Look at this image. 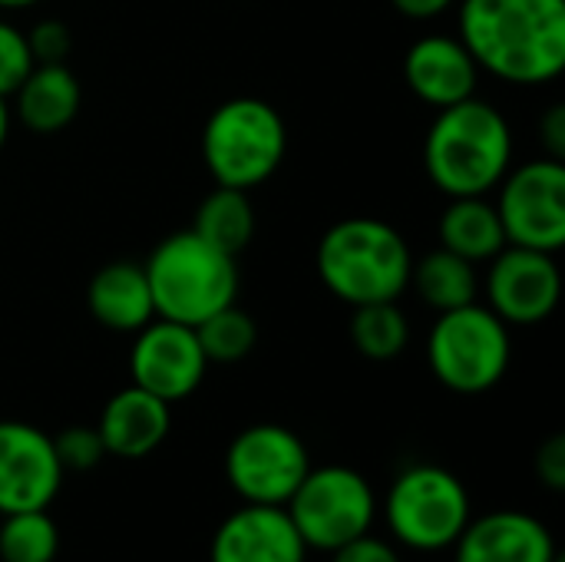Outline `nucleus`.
Listing matches in <instances>:
<instances>
[{
  "instance_id": "f257e3e1",
  "label": "nucleus",
  "mask_w": 565,
  "mask_h": 562,
  "mask_svg": "<svg viewBox=\"0 0 565 562\" xmlns=\"http://www.w3.org/2000/svg\"><path fill=\"white\" fill-rule=\"evenodd\" d=\"M463 46L480 73L543 86L565 70V0H460Z\"/></svg>"
},
{
  "instance_id": "f03ea898",
  "label": "nucleus",
  "mask_w": 565,
  "mask_h": 562,
  "mask_svg": "<svg viewBox=\"0 0 565 562\" xmlns=\"http://www.w3.org/2000/svg\"><path fill=\"white\" fill-rule=\"evenodd\" d=\"M513 166V129L487 99L437 109L424 139L427 179L447 195H490Z\"/></svg>"
},
{
  "instance_id": "7ed1b4c3",
  "label": "nucleus",
  "mask_w": 565,
  "mask_h": 562,
  "mask_svg": "<svg viewBox=\"0 0 565 562\" xmlns=\"http://www.w3.org/2000/svg\"><path fill=\"white\" fill-rule=\"evenodd\" d=\"M315 268L321 285L351 308L371 301H401V295L411 288L414 252L391 222L351 215L321 235Z\"/></svg>"
},
{
  "instance_id": "20e7f679",
  "label": "nucleus",
  "mask_w": 565,
  "mask_h": 562,
  "mask_svg": "<svg viewBox=\"0 0 565 562\" xmlns=\"http://www.w3.org/2000/svg\"><path fill=\"white\" fill-rule=\"evenodd\" d=\"M156 318L195 328L238 298L235 255L209 245L192 229L166 235L142 262Z\"/></svg>"
},
{
  "instance_id": "39448f33",
  "label": "nucleus",
  "mask_w": 565,
  "mask_h": 562,
  "mask_svg": "<svg viewBox=\"0 0 565 562\" xmlns=\"http://www.w3.org/2000/svg\"><path fill=\"white\" fill-rule=\"evenodd\" d=\"M285 152L288 126L268 99L232 96L205 119L202 162L215 185L252 192L281 169Z\"/></svg>"
},
{
  "instance_id": "423d86ee",
  "label": "nucleus",
  "mask_w": 565,
  "mask_h": 562,
  "mask_svg": "<svg viewBox=\"0 0 565 562\" xmlns=\"http://www.w3.org/2000/svg\"><path fill=\"white\" fill-rule=\"evenodd\" d=\"M510 361V325H503L480 301L440 311L427 335V364L434 378L454 394L473 397L493 391L507 378Z\"/></svg>"
},
{
  "instance_id": "0eeeda50",
  "label": "nucleus",
  "mask_w": 565,
  "mask_h": 562,
  "mask_svg": "<svg viewBox=\"0 0 565 562\" xmlns=\"http://www.w3.org/2000/svg\"><path fill=\"white\" fill-rule=\"evenodd\" d=\"M473 517L463 480L437 464H414L391 484L384 520L391 537L414 553L450 550Z\"/></svg>"
},
{
  "instance_id": "6e6552de",
  "label": "nucleus",
  "mask_w": 565,
  "mask_h": 562,
  "mask_svg": "<svg viewBox=\"0 0 565 562\" xmlns=\"http://www.w3.org/2000/svg\"><path fill=\"white\" fill-rule=\"evenodd\" d=\"M285 510L308 550L334 553L338 547L371 533L377 494L354 467L328 464L308 470Z\"/></svg>"
},
{
  "instance_id": "1a4fd4ad",
  "label": "nucleus",
  "mask_w": 565,
  "mask_h": 562,
  "mask_svg": "<svg viewBox=\"0 0 565 562\" xmlns=\"http://www.w3.org/2000/svg\"><path fill=\"white\" fill-rule=\"evenodd\" d=\"M308 470L305 441L281 424H252L225 450V477L242 503L285 507Z\"/></svg>"
},
{
  "instance_id": "9d476101",
  "label": "nucleus",
  "mask_w": 565,
  "mask_h": 562,
  "mask_svg": "<svg viewBox=\"0 0 565 562\" xmlns=\"http://www.w3.org/2000/svg\"><path fill=\"white\" fill-rule=\"evenodd\" d=\"M497 212L507 232V245L563 252L565 245V166L559 159H530L510 166L497 185Z\"/></svg>"
},
{
  "instance_id": "9b49d317",
  "label": "nucleus",
  "mask_w": 565,
  "mask_h": 562,
  "mask_svg": "<svg viewBox=\"0 0 565 562\" xmlns=\"http://www.w3.org/2000/svg\"><path fill=\"white\" fill-rule=\"evenodd\" d=\"M563 298V272L556 255L507 245L487 268V308L510 328H533L553 318Z\"/></svg>"
},
{
  "instance_id": "f8f14e48",
  "label": "nucleus",
  "mask_w": 565,
  "mask_h": 562,
  "mask_svg": "<svg viewBox=\"0 0 565 562\" xmlns=\"http://www.w3.org/2000/svg\"><path fill=\"white\" fill-rule=\"evenodd\" d=\"M209 371V358L195 338V328L152 318L136 331L129 348V378L136 388L156 394L166 404L192 397Z\"/></svg>"
},
{
  "instance_id": "ddd939ff",
  "label": "nucleus",
  "mask_w": 565,
  "mask_h": 562,
  "mask_svg": "<svg viewBox=\"0 0 565 562\" xmlns=\"http://www.w3.org/2000/svg\"><path fill=\"white\" fill-rule=\"evenodd\" d=\"M63 477L46 431L26 421H0V517L46 510L56 500Z\"/></svg>"
},
{
  "instance_id": "4468645a",
  "label": "nucleus",
  "mask_w": 565,
  "mask_h": 562,
  "mask_svg": "<svg viewBox=\"0 0 565 562\" xmlns=\"http://www.w3.org/2000/svg\"><path fill=\"white\" fill-rule=\"evenodd\" d=\"M308 547L285 507L242 503L228 513L209 547V562H305Z\"/></svg>"
},
{
  "instance_id": "2eb2a0df",
  "label": "nucleus",
  "mask_w": 565,
  "mask_h": 562,
  "mask_svg": "<svg viewBox=\"0 0 565 562\" xmlns=\"http://www.w3.org/2000/svg\"><path fill=\"white\" fill-rule=\"evenodd\" d=\"M404 79L420 103H427L434 109H447L454 103L477 96L480 66L460 36L427 33L407 46Z\"/></svg>"
},
{
  "instance_id": "dca6fc26",
  "label": "nucleus",
  "mask_w": 565,
  "mask_h": 562,
  "mask_svg": "<svg viewBox=\"0 0 565 562\" xmlns=\"http://www.w3.org/2000/svg\"><path fill=\"white\" fill-rule=\"evenodd\" d=\"M454 550L457 562H559L556 540L546 523L523 510L470 517Z\"/></svg>"
},
{
  "instance_id": "f3484780",
  "label": "nucleus",
  "mask_w": 565,
  "mask_h": 562,
  "mask_svg": "<svg viewBox=\"0 0 565 562\" xmlns=\"http://www.w3.org/2000/svg\"><path fill=\"white\" fill-rule=\"evenodd\" d=\"M172 404L159 401L156 394L129 384L116 391L103 414H99V437L109 457L119 460H142L152 450H159L172 431Z\"/></svg>"
},
{
  "instance_id": "a211bd4d",
  "label": "nucleus",
  "mask_w": 565,
  "mask_h": 562,
  "mask_svg": "<svg viewBox=\"0 0 565 562\" xmlns=\"http://www.w3.org/2000/svg\"><path fill=\"white\" fill-rule=\"evenodd\" d=\"M86 308L96 325L116 335H136L156 318L146 268L139 262H109L86 285Z\"/></svg>"
},
{
  "instance_id": "6ab92c4d",
  "label": "nucleus",
  "mask_w": 565,
  "mask_h": 562,
  "mask_svg": "<svg viewBox=\"0 0 565 562\" xmlns=\"http://www.w3.org/2000/svg\"><path fill=\"white\" fill-rule=\"evenodd\" d=\"M79 106L83 89L66 63H36L13 93L17 119L36 136L63 132L76 119Z\"/></svg>"
},
{
  "instance_id": "aec40b11",
  "label": "nucleus",
  "mask_w": 565,
  "mask_h": 562,
  "mask_svg": "<svg viewBox=\"0 0 565 562\" xmlns=\"http://www.w3.org/2000/svg\"><path fill=\"white\" fill-rule=\"evenodd\" d=\"M440 248L483 265L507 248V232L497 205L487 195H460L440 215Z\"/></svg>"
},
{
  "instance_id": "412c9836",
  "label": "nucleus",
  "mask_w": 565,
  "mask_h": 562,
  "mask_svg": "<svg viewBox=\"0 0 565 562\" xmlns=\"http://www.w3.org/2000/svg\"><path fill=\"white\" fill-rule=\"evenodd\" d=\"M411 288L420 295V301L427 308H434L440 315V311L473 305L480 295V275H477L473 262H467L447 248H437V252H427L420 262L414 258Z\"/></svg>"
},
{
  "instance_id": "4be33fe9",
  "label": "nucleus",
  "mask_w": 565,
  "mask_h": 562,
  "mask_svg": "<svg viewBox=\"0 0 565 562\" xmlns=\"http://www.w3.org/2000/svg\"><path fill=\"white\" fill-rule=\"evenodd\" d=\"M192 232L199 238H205L209 245L238 258L255 238V205H252L248 192L215 185L199 202V209L192 215Z\"/></svg>"
},
{
  "instance_id": "5701e85b",
  "label": "nucleus",
  "mask_w": 565,
  "mask_h": 562,
  "mask_svg": "<svg viewBox=\"0 0 565 562\" xmlns=\"http://www.w3.org/2000/svg\"><path fill=\"white\" fill-rule=\"evenodd\" d=\"M348 335L354 351L367 361H394L411 344V321L401 301H371L354 308Z\"/></svg>"
},
{
  "instance_id": "b1692460",
  "label": "nucleus",
  "mask_w": 565,
  "mask_h": 562,
  "mask_svg": "<svg viewBox=\"0 0 565 562\" xmlns=\"http://www.w3.org/2000/svg\"><path fill=\"white\" fill-rule=\"evenodd\" d=\"M195 338L209 358V364H238L258 344V325L238 305H225L205 321L195 325Z\"/></svg>"
},
{
  "instance_id": "393cba45",
  "label": "nucleus",
  "mask_w": 565,
  "mask_h": 562,
  "mask_svg": "<svg viewBox=\"0 0 565 562\" xmlns=\"http://www.w3.org/2000/svg\"><path fill=\"white\" fill-rule=\"evenodd\" d=\"M60 530L46 510L7 513L0 523V562H53Z\"/></svg>"
},
{
  "instance_id": "a878e982",
  "label": "nucleus",
  "mask_w": 565,
  "mask_h": 562,
  "mask_svg": "<svg viewBox=\"0 0 565 562\" xmlns=\"http://www.w3.org/2000/svg\"><path fill=\"white\" fill-rule=\"evenodd\" d=\"M53 450H56V460L63 467V474H86V470H96L109 454L103 447V437L96 427H86V424H73V427H63L56 437H53Z\"/></svg>"
},
{
  "instance_id": "bb28decb",
  "label": "nucleus",
  "mask_w": 565,
  "mask_h": 562,
  "mask_svg": "<svg viewBox=\"0 0 565 562\" xmlns=\"http://www.w3.org/2000/svg\"><path fill=\"white\" fill-rule=\"evenodd\" d=\"M33 66H36V60L30 53L26 33L7 20H0V96L10 99Z\"/></svg>"
},
{
  "instance_id": "cd10ccee",
  "label": "nucleus",
  "mask_w": 565,
  "mask_h": 562,
  "mask_svg": "<svg viewBox=\"0 0 565 562\" xmlns=\"http://www.w3.org/2000/svg\"><path fill=\"white\" fill-rule=\"evenodd\" d=\"M26 43H30V53L36 63H66L70 50H73L70 26L53 17L33 23V30H26Z\"/></svg>"
},
{
  "instance_id": "c85d7f7f",
  "label": "nucleus",
  "mask_w": 565,
  "mask_h": 562,
  "mask_svg": "<svg viewBox=\"0 0 565 562\" xmlns=\"http://www.w3.org/2000/svg\"><path fill=\"white\" fill-rule=\"evenodd\" d=\"M536 480L550 490V494H563L565 490V437L553 434L550 441H543V447L536 450Z\"/></svg>"
},
{
  "instance_id": "c756f323",
  "label": "nucleus",
  "mask_w": 565,
  "mask_h": 562,
  "mask_svg": "<svg viewBox=\"0 0 565 562\" xmlns=\"http://www.w3.org/2000/svg\"><path fill=\"white\" fill-rule=\"evenodd\" d=\"M331 562H404V560H401V553H397V547H394V543H387V540H377V537L364 533V537H358V540H351V543L338 547V550L331 553Z\"/></svg>"
},
{
  "instance_id": "7c9ffc66",
  "label": "nucleus",
  "mask_w": 565,
  "mask_h": 562,
  "mask_svg": "<svg viewBox=\"0 0 565 562\" xmlns=\"http://www.w3.org/2000/svg\"><path fill=\"white\" fill-rule=\"evenodd\" d=\"M540 136H543V149L550 159L565 162V106L553 103L546 109V116L540 119Z\"/></svg>"
},
{
  "instance_id": "2f4dec72",
  "label": "nucleus",
  "mask_w": 565,
  "mask_h": 562,
  "mask_svg": "<svg viewBox=\"0 0 565 562\" xmlns=\"http://www.w3.org/2000/svg\"><path fill=\"white\" fill-rule=\"evenodd\" d=\"M391 3L407 20H434L440 13H447L457 0H391Z\"/></svg>"
},
{
  "instance_id": "473e14b6",
  "label": "nucleus",
  "mask_w": 565,
  "mask_h": 562,
  "mask_svg": "<svg viewBox=\"0 0 565 562\" xmlns=\"http://www.w3.org/2000/svg\"><path fill=\"white\" fill-rule=\"evenodd\" d=\"M10 139V106H7V96H0V149L7 146Z\"/></svg>"
},
{
  "instance_id": "72a5a7b5",
  "label": "nucleus",
  "mask_w": 565,
  "mask_h": 562,
  "mask_svg": "<svg viewBox=\"0 0 565 562\" xmlns=\"http://www.w3.org/2000/svg\"><path fill=\"white\" fill-rule=\"evenodd\" d=\"M33 3H40V0H0V10H26Z\"/></svg>"
}]
</instances>
